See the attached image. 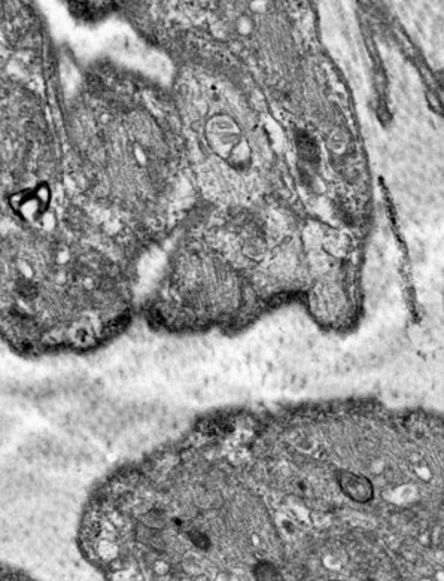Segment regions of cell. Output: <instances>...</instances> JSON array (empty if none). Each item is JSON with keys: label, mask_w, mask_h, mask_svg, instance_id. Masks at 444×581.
Here are the masks:
<instances>
[{"label": "cell", "mask_w": 444, "mask_h": 581, "mask_svg": "<svg viewBox=\"0 0 444 581\" xmlns=\"http://www.w3.org/2000/svg\"><path fill=\"white\" fill-rule=\"evenodd\" d=\"M331 581H337V580H331Z\"/></svg>", "instance_id": "obj_2"}, {"label": "cell", "mask_w": 444, "mask_h": 581, "mask_svg": "<svg viewBox=\"0 0 444 581\" xmlns=\"http://www.w3.org/2000/svg\"><path fill=\"white\" fill-rule=\"evenodd\" d=\"M336 477L340 492L348 498L356 502H365L373 497V486L365 477L345 470L337 471Z\"/></svg>", "instance_id": "obj_1"}]
</instances>
